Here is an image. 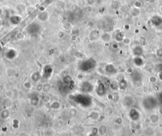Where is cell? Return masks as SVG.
Returning <instances> with one entry per match:
<instances>
[{
  "label": "cell",
  "instance_id": "28",
  "mask_svg": "<svg viewBox=\"0 0 162 136\" xmlns=\"http://www.w3.org/2000/svg\"><path fill=\"white\" fill-rule=\"evenodd\" d=\"M4 0H0V1H3Z\"/></svg>",
  "mask_w": 162,
  "mask_h": 136
},
{
  "label": "cell",
  "instance_id": "16",
  "mask_svg": "<svg viewBox=\"0 0 162 136\" xmlns=\"http://www.w3.org/2000/svg\"><path fill=\"white\" fill-rule=\"evenodd\" d=\"M10 116V111L7 109H4L0 113V117L3 120H6Z\"/></svg>",
  "mask_w": 162,
  "mask_h": 136
},
{
  "label": "cell",
  "instance_id": "20",
  "mask_svg": "<svg viewBox=\"0 0 162 136\" xmlns=\"http://www.w3.org/2000/svg\"><path fill=\"white\" fill-rule=\"evenodd\" d=\"M134 7L136 8L139 9L142 7V6H143V3H142V2L141 1H136L134 2Z\"/></svg>",
  "mask_w": 162,
  "mask_h": 136
},
{
  "label": "cell",
  "instance_id": "11",
  "mask_svg": "<svg viewBox=\"0 0 162 136\" xmlns=\"http://www.w3.org/2000/svg\"><path fill=\"white\" fill-rule=\"evenodd\" d=\"M21 20H22V17L17 15H12L10 18V22L12 25H18L21 22Z\"/></svg>",
  "mask_w": 162,
  "mask_h": 136
},
{
  "label": "cell",
  "instance_id": "23",
  "mask_svg": "<svg viewBox=\"0 0 162 136\" xmlns=\"http://www.w3.org/2000/svg\"><path fill=\"white\" fill-rule=\"evenodd\" d=\"M111 46L114 49H117L118 48V45L117 44V43H113V44H111Z\"/></svg>",
  "mask_w": 162,
  "mask_h": 136
},
{
  "label": "cell",
  "instance_id": "5",
  "mask_svg": "<svg viewBox=\"0 0 162 136\" xmlns=\"http://www.w3.org/2000/svg\"><path fill=\"white\" fill-rule=\"evenodd\" d=\"M94 89V86L91 82L87 81L84 82L82 84V89L85 92H92Z\"/></svg>",
  "mask_w": 162,
  "mask_h": 136
},
{
  "label": "cell",
  "instance_id": "26",
  "mask_svg": "<svg viewBox=\"0 0 162 136\" xmlns=\"http://www.w3.org/2000/svg\"><path fill=\"white\" fill-rule=\"evenodd\" d=\"M150 0H145V1H146V2H150Z\"/></svg>",
  "mask_w": 162,
  "mask_h": 136
},
{
  "label": "cell",
  "instance_id": "4",
  "mask_svg": "<svg viewBox=\"0 0 162 136\" xmlns=\"http://www.w3.org/2000/svg\"><path fill=\"white\" fill-rule=\"evenodd\" d=\"M91 99L89 97L85 96V95H79L76 97V100L82 106H89L91 103Z\"/></svg>",
  "mask_w": 162,
  "mask_h": 136
},
{
  "label": "cell",
  "instance_id": "19",
  "mask_svg": "<svg viewBox=\"0 0 162 136\" xmlns=\"http://www.w3.org/2000/svg\"><path fill=\"white\" fill-rule=\"evenodd\" d=\"M30 103L32 106H37L39 103V98L37 96L33 97L30 100Z\"/></svg>",
  "mask_w": 162,
  "mask_h": 136
},
{
  "label": "cell",
  "instance_id": "18",
  "mask_svg": "<svg viewBox=\"0 0 162 136\" xmlns=\"http://www.w3.org/2000/svg\"><path fill=\"white\" fill-rule=\"evenodd\" d=\"M106 132H107V127L104 125H101L98 129V133H99V134L101 135V136L106 134Z\"/></svg>",
  "mask_w": 162,
  "mask_h": 136
},
{
  "label": "cell",
  "instance_id": "1",
  "mask_svg": "<svg viewBox=\"0 0 162 136\" xmlns=\"http://www.w3.org/2000/svg\"><path fill=\"white\" fill-rule=\"evenodd\" d=\"M159 105V101L157 97L154 96H146L142 101V106L145 110L151 111L155 110Z\"/></svg>",
  "mask_w": 162,
  "mask_h": 136
},
{
  "label": "cell",
  "instance_id": "24",
  "mask_svg": "<svg viewBox=\"0 0 162 136\" xmlns=\"http://www.w3.org/2000/svg\"><path fill=\"white\" fill-rule=\"evenodd\" d=\"M158 77H159V78L162 80V71H160L159 73H158Z\"/></svg>",
  "mask_w": 162,
  "mask_h": 136
},
{
  "label": "cell",
  "instance_id": "8",
  "mask_svg": "<svg viewBox=\"0 0 162 136\" xmlns=\"http://www.w3.org/2000/svg\"><path fill=\"white\" fill-rule=\"evenodd\" d=\"M106 88H105V86H104V84H103V83H100V84H98V87H97V89H96V92H97L98 96H104V95L106 94Z\"/></svg>",
  "mask_w": 162,
  "mask_h": 136
},
{
  "label": "cell",
  "instance_id": "14",
  "mask_svg": "<svg viewBox=\"0 0 162 136\" xmlns=\"http://www.w3.org/2000/svg\"><path fill=\"white\" fill-rule=\"evenodd\" d=\"M105 71H106V73H108V74L111 75L115 73L116 69L113 65H111V64H109V65H106V67H105Z\"/></svg>",
  "mask_w": 162,
  "mask_h": 136
},
{
  "label": "cell",
  "instance_id": "10",
  "mask_svg": "<svg viewBox=\"0 0 162 136\" xmlns=\"http://www.w3.org/2000/svg\"><path fill=\"white\" fill-rule=\"evenodd\" d=\"M6 58L9 60H12L14 58H15L17 56V52L13 49H10L6 51L5 54Z\"/></svg>",
  "mask_w": 162,
  "mask_h": 136
},
{
  "label": "cell",
  "instance_id": "9",
  "mask_svg": "<svg viewBox=\"0 0 162 136\" xmlns=\"http://www.w3.org/2000/svg\"><path fill=\"white\" fill-rule=\"evenodd\" d=\"M53 73V68L50 65H46L44 67L43 69V76L46 78H48Z\"/></svg>",
  "mask_w": 162,
  "mask_h": 136
},
{
  "label": "cell",
  "instance_id": "15",
  "mask_svg": "<svg viewBox=\"0 0 162 136\" xmlns=\"http://www.w3.org/2000/svg\"><path fill=\"white\" fill-rule=\"evenodd\" d=\"M101 39L104 42L108 43V42H110L111 40V36L108 32H104V33L102 34L101 35Z\"/></svg>",
  "mask_w": 162,
  "mask_h": 136
},
{
  "label": "cell",
  "instance_id": "27",
  "mask_svg": "<svg viewBox=\"0 0 162 136\" xmlns=\"http://www.w3.org/2000/svg\"><path fill=\"white\" fill-rule=\"evenodd\" d=\"M1 21H0V27H1Z\"/></svg>",
  "mask_w": 162,
  "mask_h": 136
},
{
  "label": "cell",
  "instance_id": "13",
  "mask_svg": "<svg viewBox=\"0 0 162 136\" xmlns=\"http://www.w3.org/2000/svg\"><path fill=\"white\" fill-rule=\"evenodd\" d=\"M132 76L134 82H139L141 80V75L139 71H134L132 73Z\"/></svg>",
  "mask_w": 162,
  "mask_h": 136
},
{
  "label": "cell",
  "instance_id": "2",
  "mask_svg": "<svg viewBox=\"0 0 162 136\" xmlns=\"http://www.w3.org/2000/svg\"><path fill=\"white\" fill-rule=\"evenodd\" d=\"M96 66V62L92 58L85 60L81 62L79 65V69L81 71L87 72L93 70Z\"/></svg>",
  "mask_w": 162,
  "mask_h": 136
},
{
  "label": "cell",
  "instance_id": "22",
  "mask_svg": "<svg viewBox=\"0 0 162 136\" xmlns=\"http://www.w3.org/2000/svg\"><path fill=\"white\" fill-rule=\"evenodd\" d=\"M157 98H158V100L159 101V104L160 103H162V91L161 92H160L158 97Z\"/></svg>",
  "mask_w": 162,
  "mask_h": 136
},
{
  "label": "cell",
  "instance_id": "29",
  "mask_svg": "<svg viewBox=\"0 0 162 136\" xmlns=\"http://www.w3.org/2000/svg\"></svg>",
  "mask_w": 162,
  "mask_h": 136
},
{
  "label": "cell",
  "instance_id": "3",
  "mask_svg": "<svg viewBox=\"0 0 162 136\" xmlns=\"http://www.w3.org/2000/svg\"><path fill=\"white\" fill-rule=\"evenodd\" d=\"M41 29V27L39 23L37 22H33V23H30L27 27L26 31L29 34L34 36V35H37V34L39 33Z\"/></svg>",
  "mask_w": 162,
  "mask_h": 136
},
{
  "label": "cell",
  "instance_id": "7",
  "mask_svg": "<svg viewBox=\"0 0 162 136\" xmlns=\"http://www.w3.org/2000/svg\"><path fill=\"white\" fill-rule=\"evenodd\" d=\"M124 102L125 106H127L128 107H131L134 105L135 101L133 97L130 96V95H127V96H125L124 97Z\"/></svg>",
  "mask_w": 162,
  "mask_h": 136
},
{
  "label": "cell",
  "instance_id": "25",
  "mask_svg": "<svg viewBox=\"0 0 162 136\" xmlns=\"http://www.w3.org/2000/svg\"><path fill=\"white\" fill-rule=\"evenodd\" d=\"M155 0H150V2H149V3H155Z\"/></svg>",
  "mask_w": 162,
  "mask_h": 136
},
{
  "label": "cell",
  "instance_id": "12",
  "mask_svg": "<svg viewBox=\"0 0 162 136\" xmlns=\"http://www.w3.org/2000/svg\"><path fill=\"white\" fill-rule=\"evenodd\" d=\"M37 19L41 22H46L49 19V13L47 11H43L39 15Z\"/></svg>",
  "mask_w": 162,
  "mask_h": 136
},
{
  "label": "cell",
  "instance_id": "17",
  "mask_svg": "<svg viewBox=\"0 0 162 136\" xmlns=\"http://www.w3.org/2000/svg\"><path fill=\"white\" fill-rule=\"evenodd\" d=\"M41 78V75L40 74L39 72H37V71L34 72L33 74L32 75V79L34 82H37L38 80H39Z\"/></svg>",
  "mask_w": 162,
  "mask_h": 136
},
{
  "label": "cell",
  "instance_id": "6",
  "mask_svg": "<svg viewBox=\"0 0 162 136\" xmlns=\"http://www.w3.org/2000/svg\"><path fill=\"white\" fill-rule=\"evenodd\" d=\"M129 117L131 120L134 121H136V120H138L140 117V113L136 109L131 108L129 111Z\"/></svg>",
  "mask_w": 162,
  "mask_h": 136
},
{
  "label": "cell",
  "instance_id": "21",
  "mask_svg": "<svg viewBox=\"0 0 162 136\" xmlns=\"http://www.w3.org/2000/svg\"><path fill=\"white\" fill-rule=\"evenodd\" d=\"M122 42L125 45H129V44H130V43H131V39L129 38V37H125V38L123 39Z\"/></svg>",
  "mask_w": 162,
  "mask_h": 136
}]
</instances>
